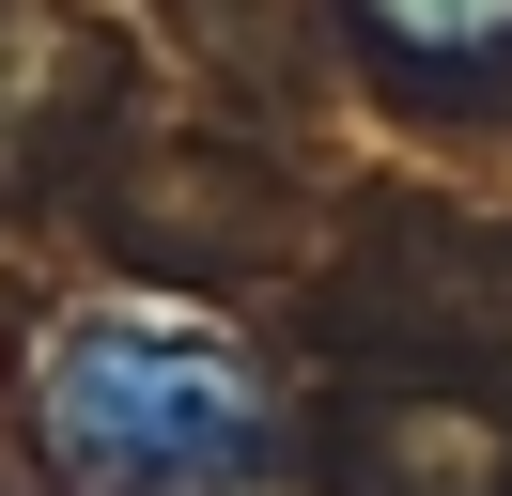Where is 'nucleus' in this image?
I'll use <instances>...</instances> for the list:
<instances>
[{
    "instance_id": "obj_1",
    "label": "nucleus",
    "mask_w": 512,
    "mask_h": 496,
    "mask_svg": "<svg viewBox=\"0 0 512 496\" xmlns=\"http://www.w3.org/2000/svg\"><path fill=\"white\" fill-rule=\"evenodd\" d=\"M47 450L94 496H233L264 465V388L218 326L109 310L47 341Z\"/></svg>"
},
{
    "instance_id": "obj_2",
    "label": "nucleus",
    "mask_w": 512,
    "mask_h": 496,
    "mask_svg": "<svg viewBox=\"0 0 512 496\" xmlns=\"http://www.w3.org/2000/svg\"><path fill=\"white\" fill-rule=\"evenodd\" d=\"M357 16H373L388 47H419V62H481V47H512V0H357Z\"/></svg>"
}]
</instances>
